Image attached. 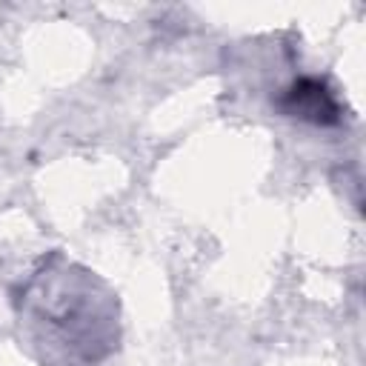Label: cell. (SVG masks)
Returning a JSON list of instances; mask_svg holds the SVG:
<instances>
[{
	"mask_svg": "<svg viewBox=\"0 0 366 366\" xmlns=\"http://www.w3.org/2000/svg\"><path fill=\"white\" fill-rule=\"evenodd\" d=\"M280 109L286 114L312 120V123H335L337 120V100L335 94L315 77H300L295 80L280 100Z\"/></svg>",
	"mask_w": 366,
	"mask_h": 366,
	"instance_id": "6da1fadb",
	"label": "cell"
}]
</instances>
